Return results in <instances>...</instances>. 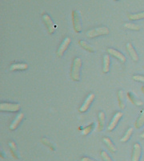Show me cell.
<instances>
[{"label": "cell", "instance_id": "7c38bea8", "mask_svg": "<svg viewBox=\"0 0 144 161\" xmlns=\"http://www.w3.org/2000/svg\"><path fill=\"white\" fill-rule=\"evenodd\" d=\"M126 48L127 50L128 53H129V55L131 56V57L132 58V60H133L134 61H136L137 62V61L139 60V56L137 54L136 51H135V49L134 48L132 43H127V44H126Z\"/></svg>", "mask_w": 144, "mask_h": 161}, {"label": "cell", "instance_id": "f546056e", "mask_svg": "<svg viewBox=\"0 0 144 161\" xmlns=\"http://www.w3.org/2000/svg\"><path fill=\"white\" fill-rule=\"evenodd\" d=\"M140 137L142 138V139H144V130H143V132H142V133L140 135Z\"/></svg>", "mask_w": 144, "mask_h": 161}, {"label": "cell", "instance_id": "f1b7e54d", "mask_svg": "<svg viewBox=\"0 0 144 161\" xmlns=\"http://www.w3.org/2000/svg\"><path fill=\"white\" fill-rule=\"evenodd\" d=\"M80 161H96V160H95V159H90V158H88V157H82V159H81Z\"/></svg>", "mask_w": 144, "mask_h": 161}, {"label": "cell", "instance_id": "7402d4cb", "mask_svg": "<svg viewBox=\"0 0 144 161\" xmlns=\"http://www.w3.org/2000/svg\"><path fill=\"white\" fill-rule=\"evenodd\" d=\"M8 145H9L10 148H11V154H12L13 157L15 158V159H18V155H17L16 144H15V142H14V141H10Z\"/></svg>", "mask_w": 144, "mask_h": 161}, {"label": "cell", "instance_id": "6da1fadb", "mask_svg": "<svg viewBox=\"0 0 144 161\" xmlns=\"http://www.w3.org/2000/svg\"><path fill=\"white\" fill-rule=\"evenodd\" d=\"M82 66V60L79 57H75L73 60L71 68V78L75 81H78L80 79V69Z\"/></svg>", "mask_w": 144, "mask_h": 161}, {"label": "cell", "instance_id": "d6a6232c", "mask_svg": "<svg viewBox=\"0 0 144 161\" xmlns=\"http://www.w3.org/2000/svg\"><path fill=\"white\" fill-rule=\"evenodd\" d=\"M143 69H144V66H143Z\"/></svg>", "mask_w": 144, "mask_h": 161}, {"label": "cell", "instance_id": "ba28073f", "mask_svg": "<svg viewBox=\"0 0 144 161\" xmlns=\"http://www.w3.org/2000/svg\"><path fill=\"white\" fill-rule=\"evenodd\" d=\"M70 44H71V38L70 37H66L62 42V44L59 45L58 50H57V55H58V57H62L64 52L66 51L67 48H68V46L70 45Z\"/></svg>", "mask_w": 144, "mask_h": 161}, {"label": "cell", "instance_id": "52a82bcc", "mask_svg": "<svg viewBox=\"0 0 144 161\" xmlns=\"http://www.w3.org/2000/svg\"><path fill=\"white\" fill-rule=\"evenodd\" d=\"M122 117V112H117V113H115V114L114 115L113 119H111V123H110L109 125H108V127H107L108 130H110V131H112V130H115V127L117 126V125H118L119 120H120V119Z\"/></svg>", "mask_w": 144, "mask_h": 161}, {"label": "cell", "instance_id": "2e32d148", "mask_svg": "<svg viewBox=\"0 0 144 161\" xmlns=\"http://www.w3.org/2000/svg\"><path fill=\"white\" fill-rule=\"evenodd\" d=\"M127 98L129 99L134 105H135V106H140L143 105V103H142V101L137 98V97L134 95L133 93H131V92H128V93H127Z\"/></svg>", "mask_w": 144, "mask_h": 161}, {"label": "cell", "instance_id": "30bf717a", "mask_svg": "<svg viewBox=\"0 0 144 161\" xmlns=\"http://www.w3.org/2000/svg\"><path fill=\"white\" fill-rule=\"evenodd\" d=\"M141 146L139 143H136L134 144L133 147V152H132V161H139L141 156Z\"/></svg>", "mask_w": 144, "mask_h": 161}, {"label": "cell", "instance_id": "836d02e7", "mask_svg": "<svg viewBox=\"0 0 144 161\" xmlns=\"http://www.w3.org/2000/svg\"></svg>", "mask_w": 144, "mask_h": 161}, {"label": "cell", "instance_id": "4dcf8cb0", "mask_svg": "<svg viewBox=\"0 0 144 161\" xmlns=\"http://www.w3.org/2000/svg\"><path fill=\"white\" fill-rule=\"evenodd\" d=\"M142 93L144 94V86H142Z\"/></svg>", "mask_w": 144, "mask_h": 161}, {"label": "cell", "instance_id": "5bb4252c", "mask_svg": "<svg viewBox=\"0 0 144 161\" xmlns=\"http://www.w3.org/2000/svg\"><path fill=\"white\" fill-rule=\"evenodd\" d=\"M110 64H111V60H110L109 55H104L102 57V73H109Z\"/></svg>", "mask_w": 144, "mask_h": 161}, {"label": "cell", "instance_id": "5b68a950", "mask_svg": "<svg viewBox=\"0 0 144 161\" xmlns=\"http://www.w3.org/2000/svg\"><path fill=\"white\" fill-rule=\"evenodd\" d=\"M42 17L43 22L45 23L46 26H47V28L49 34H51H51H53V33L55 32V24H54L53 21H52V19H51V17H50L47 14H43Z\"/></svg>", "mask_w": 144, "mask_h": 161}, {"label": "cell", "instance_id": "3957f363", "mask_svg": "<svg viewBox=\"0 0 144 161\" xmlns=\"http://www.w3.org/2000/svg\"><path fill=\"white\" fill-rule=\"evenodd\" d=\"M21 106L18 103H1L0 104V110L1 111L17 112L20 110Z\"/></svg>", "mask_w": 144, "mask_h": 161}, {"label": "cell", "instance_id": "484cf974", "mask_svg": "<svg viewBox=\"0 0 144 161\" xmlns=\"http://www.w3.org/2000/svg\"><path fill=\"white\" fill-rule=\"evenodd\" d=\"M93 126H94V123H91L89 126H87V127H85L83 130H82V135H83V136H87L88 134H90V132L91 131L92 128H93Z\"/></svg>", "mask_w": 144, "mask_h": 161}, {"label": "cell", "instance_id": "ac0fdd59", "mask_svg": "<svg viewBox=\"0 0 144 161\" xmlns=\"http://www.w3.org/2000/svg\"><path fill=\"white\" fill-rule=\"evenodd\" d=\"M117 97H118V100H119V108H120L121 110H123V109L125 108L123 90H119V92H118V93H117Z\"/></svg>", "mask_w": 144, "mask_h": 161}, {"label": "cell", "instance_id": "9c48e42d", "mask_svg": "<svg viewBox=\"0 0 144 161\" xmlns=\"http://www.w3.org/2000/svg\"><path fill=\"white\" fill-rule=\"evenodd\" d=\"M107 53H109L110 55H111L112 57H115V58H117L118 60H119L122 63H125L127 61V58L126 57L122 54V53H121L120 52L117 51V50L114 49V48H107Z\"/></svg>", "mask_w": 144, "mask_h": 161}, {"label": "cell", "instance_id": "83f0119b", "mask_svg": "<svg viewBox=\"0 0 144 161\" xmlns=\"http://www.w3.org/2000/svg\"><path fill=\"white\" fill-rule=\"evenodd\" d=\"M132 79L134 80H136V81H139V82H142L144 83V76L141 75H134L132 77Z\"/></svg>", "mask_w": 144, "mask_h": 161}, {"label": "cell", "instance_id": "d4e9b609", "mask_svg": "<svg viewBox=\"0 0 144 161\" xmlns=\"http://www.w3.org/2000/svg\"><path fill=\"white\" fill-rule=\"evenodd\" d=\"M41 142H42L44 145L47 146L48 147L51 149V150H52V151L55 150V145H54V143H51V141H50L48 139H47V138H42V139H41Z\"/></svg>", "mask_w": 144, "mask_h": 161}, {"label": "cell", "instance_id": "8992f818", "mask_svg": "<svg viewBox=\"0 0 144 161\" xmlns=\"http://www.w3.org/2000/svg\"><path fill=\"white\" fill-rule=\"evenodd\" d=\"M94 99H95V94H94V93H90L89 95L87 97V98L85 99V101H84L83 104L80 106V108H79V112H81V113L86 112L87 110L89 109L90 106H91V104L92 103Z\"/></svg>", "mask_w": 144, "mask_h": 161}, {"label": "cell", "instance_id": "44dd1931", "mask_svg": "<svg viewBox=\"0 0 144 161\" xmlns=\"http://www.w3.org/2000/svg\"><path fill=\"white\" fill-rule=\"evenodd\" d=\"M144 125V109L141 112L140 116L139 117V119H137V121L135 122V127L137 129L141 128L142 126Z\"/></svg>", "mask_w": 144, "mask_h": 161}, {"label": "cell", "instance_id": "277c9868", "mask_svg": "<svg viewBox=\"0 0 144 161\" xmlns=\"http://www.w3.org/2000/svg\"><path fill=\"white\" fill-rule=\"evenodd\" d=\"M72 22H73V27L75 32H80L82 31V26H81L80 15L78 11H73L72 12Z\"/></svg>", "mask_w": 144, "mask_h": 161}, {"label": "cell", "instance_id": "1f68e13d", "mask_svg": "<svg viewBox=\"0 0 144 161\" xmlns=\"http://www.w3.org/2000/svg\"><path fill=\"white\" fill-rule=\"evenodd\" d=\"M114 1H119V0H114Z\"/></svg>", "mask_w": 144, "mask_h": 161}, {"label": "cell", "instance_id": "d6986e66", "mask_svg": "<svg viewBox=\"0 0 144 161\" xmlns=\"http://www.w3.org/2000/svg\"><path fill=\"white\" fill-rule=\"evenodd\" d=\"M78 44H79V45H80L82 48H84L85 50L88 51L89 53H95V48H94L91 45H90L88 43H87L86 41H84V40H79V41H78Z\"/></svg>", "mask_w": 144, "mask_h": 161}, {"label": "cell", "instance_id": "9a60e30c", "mask_svg": "<svg viewBox=\"0 0 144 161\" xmlns=\"http://www.w3.org/2000/svg\"><path fill=\"white\" fill-rule=\"evenodd\" d=\"M28 64L26 63H17V64H11L10 67L11 71H22V70L27 69Z\"/></svg>", "mask_w": 144, "mask_h": 161}, {"label": "cell", "instance_id": "cb8c5ba5", "mask_svg": "<svg viewBox=\"0 0 144 161\" xmlns=\"http://www.w3.org/2000/svg\"><path fill=\"white\" fill-rule=\"evenodd\" d=\"M128 18L131 20H139L144 19V11L143 12L137 13V14H131L128 15Z\"/></svg>", "mask_w": 144, "mask_h": 161}, {"label": "cell", "instance_id": "7a4b0ae2", "mask_svg": "<svg viewBox=\"0 0 144 161\" xmlns=\"http://www.w3.org/2000/svg\"><path fill=\"white\" fill-rule=\"evenodd\" d=\"M109 34V29L107 27H99L87 31V36L89 38H95L99 36H105Z\"/></svg>", "mask_w": 144, "mask_h": 161}, {"label": "cell", "instance_id": "4316f807", "mask_svg": "<svg viewBox=\"0 0 144 161\" xmlns=\"http://www.w3.org/2000/svg\"><path fill=\"white\" fill-rule=\"evenodd\" d=\"M100 155H101V157H102V159H103V161H113L112 159H111V158L108 156V154L106 152H104V151L101 152Z\"/></svg>", "mask_w": 144, "mask_h": 161}, {"label": "cell", "instance_id": "8fae6325", "mask_svg": "<svg viewBox=\"0 0 144 161\" xmlns=\"http://www.w3.org/2000/svg\"><path fill=\"white\" fill-rule=\"evenodd\" d=\"M24 114L22 113H18L16 115V117L15 118V119L12 121V123H11L9 126V129L11 130H16L17 127L18 126L19 123L22 122V120L23 119Z\"/></svg>", "mask_w": 144, "mask_h": 161}, {"label": "cell", "instance_id": "ffe728a7", "mask_svg": "<svg viewBox=\"0 0 144 161\" xmlns=\"http://www.w3.org/2000/svg\"><path fill=\"white\" fill-rule=\"evenodd\" d=\"M133 131H134L133 127H129V128L127 129V130L126 131V133H125V135H124V136L122 137V139H120L121 142H122V143H126V142H127V141L130 139V138H131V136H132Z\"/></svg>", "mask_w": 144, "mask_h": 161}, {"label": "cell", "instance_id": "e0dca14e", "mask_svg": "<svg viewBox=\"0 0 144 161\" xmlns=\"http://www.w3.org/2000/svg\"><path fill=\"white\" fill-rule=\"evenodd\" d=\"M102 141H103V143L107 145V147H108V149H109L111 152H113V153L116 152V151H117L116 147H115V146L114 145V143H112V141H111L109 138L103 137L102 138Z\"/></svg>", "mask_w": 144, "mask_h": 161}, {"label": "cell", "instance_id": "4fadbf2b", "mask_svg": "<svg viewBox=\"0 0 144 161\" xmlns=\"http://www.w3.org/2000/svg\"><path fill=\"white\" fill-rule=\"evenodd\" d=\"M98 119H99V124H98V131L101 132L104 129V125H105V119H106V116H105V114L103 111H99V114H98Z\"/></svg>", "mask_w": 144, "mask_h": 161}, {"label": "cell", "instance_id": "603a6c76", "mask_svg": "<svg viewBox=\"0 0 144 161\" xmlns=\"http://www.w3.org/2000/svg\"><path fill=\"white\" fill-rule=\"evenodd\" d=\"M123 27L127 29L132 30V31H139L141 29L140 26L135 24H132V23H126V24H124Z\"/></svg>", "mask_w": 144, "mask_h": 161}]
</instances>
